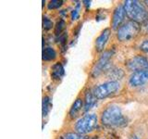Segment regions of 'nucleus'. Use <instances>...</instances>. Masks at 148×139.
<instances>
[{
    "instance_id": "nucleus-5",
    "label": "nucleus",
    "mask_w": 148,
    "mask_h": 139,
    "mask_svg": "<svg viewBox=\"0 0 148 139\" xmlns=\"http://www.w3.org/2000/svg\"><path fill=\"white\" fill-rule=\"evenodd\" d=\"M114 55L113 50H106L101 54L98 60L95 63L91 71V76L92 78H97L100 74L105 72H108L111 69L110 60Z\"/></svg>"
},
{
    "instance_id": "nucleus-10",
    "label": "nucleus",
    "mask_w": 148,
    "mask_h": 139,
    "mask_svg": "<svg viewBox=\"0 0 148 139\" xmlns=\"http://www.w3.org/2000/svg\"><path fill=\"white\" fill-rule=\"evenodd\" d=\"M110 35H111L110 28H106V29H104L101 32V34L95 39V47L96 52H98V53L104 52V49L110 38Z\"/></svg>"
},
{
    "instance_id": "nucleus-13",
    "label": "nucleus",
    "mask_w": 148,
    "mask_h": 139,
    "mask_svg": "<svg viewBox=\"0 0 148 139\" xmlns=\"http://www.w3.org/2000/svg\"><path fill=\"white\" fill-rule=\"evenodd\" d=\"M64 74H65V69L60 62L55 63L52 66V68H51V78L55 81H60L63 78Z\"/></svg>"
},
{
    "instance_id": "nucleus-6",
    "label": "nucleus",
    "mask_w": 148,
    "mask_h": 139,
    "mask_svg": "<svg viewBox=\"0 0 148 139\" xmlns=\"http://www.w3.org/2000/svg\"><path fill=\"white\" fill-rule=\"evenodd\" d=\"M120 89V83L119 82H112L108 81L104 83L97 85L94 89V95L98 100L105 99L106 97H109L111 96H114L115 94L119 91Z\"/></svg>"
},
{
    "instance_id": "nucleus-19",
    "label": "nucleus",
    "mask_w": 148,
    "mask_h": 139,
    "mask_svg": "<svg viewBox=\"0 0 148 139\" xmlns=\"http://www.w3.org/2000/svg\"><path fill=\"white\" fill-rule=\"evenodd\" d=\"M64 1L62 0H53V1H50L47 4V8L48 9H58L59 8H61L63 6Z\"/></svg>"
},
{
    "instance_id": "nucleus-20",
    "label": "nucleus",
    "mask_w": 148,
    "mask_h": 139,
    "mask_svg": "<svg viewBox=\"0 0 148 139\" xmlns=\"http://www.w3.org/2000/svg\"><path fill=\"white\" fill-rule=\"evenodd\" d=\"M53 21L50 20L49 18L44 16L43 17V28L45 31H49L53 28Z\"/></svg>"
},
{
    "instance_id": "nucleus-21",
    "label": "nucleus",
    "mask_w": 148,
    "mask_h": 139,
    "mask_svg": "<svg viewBox=\"0 0 148 139\" xmlns=\"http://www.w3.org/2000/svg\"><path fill=\"white\" fill-rule=\"evenodd\" d=\"M80 8H81V4L78 2L76 4L75 8H74V9L71 13V17L72 21H75V20H77V19H79V17H80Z\"/></svg>"
},
{
    "instance_id": "nucleus-1",
    "label": "nucleus",
    "mask_w": 148,
    "mask_h": 139,
    "mask_svg": "<svg viewBox=\"0 0 148 139\" xmlns=\"http://www.w3.org/2000/svg\"><path fill=\"white\" fill-rule=\"evenodd\" d=\"M123 6L130 21L139 24H145L148 21V9L142 2L137 0H126L123 2Z\"/></svg>"
},
{
    "instance_id": "nucleus-11",
    "label": "nucleus",
    "mask_w": 148,
    "mask_h": 139,
    "mask_svg": "<svg viewBox=\"0 0 148 139\" xmlns=\"http://www.w3.org/2000/svg\"><path fill=\"white\" fill-rule=\"evenodd\" d=\"M96 101L97 98L95 96L94 92L91 90H86L84 94V99H83V102H84L83 110H84V112H88L91 109L94 108V106L96 104Z\"/></svg>"
},
{
    "instance_id": "nucleus-4",
    "label": "nucleus",
    "mask_w": 148,
    "mask_h": 139,
    "mask_svg": "<svg viewBox=\"0 0 148 139\" xmlns=\"http://www.w3.org/2000/svg\"><path fill=\"white\" fill-rule=\"evenodd\" d=\"M98 124V117L95 113H88L83 115L74 125V130L78 133L86 136L87 133H92L97 127Z\"/></svg>"
},
{
    "instance_id": "nucleus-3",
    "label": "nucleus",
    "mask_w": 148,
    "mask_h": 139,
    "mask_svg": "<svg viewBox=\"0 0 148 139\" xmlns=\"http://www.w3.org/2000/svg\"><path fill=\"white\" fill-rule=\"evenodd\" d=\"M141 32V25L139 23L128 21L124 22L123 24L120 26L117 30L116 32V37L119 42H129L134 39L135 37L140 34Z\"/></svg>"
},
{
    "instance_id": "nucleus-25",
    "label": "nucleus",
    "mask_w": 148,
    "mask_h": 139,
    "mask_svg": "<svg viewBox=\"0 0 148 139\" xmlns=\"http://www.w3.org/2000/svg\"><path fill=\"white\" fill-rule=\"evenodd\" d=\"M143 3L145 4V6H146V8H148V0H145V1H143Z\"/></svg>"
},
{
    "instance_id": "nucleus-12",
    "label": "nucleus",
    "mask_w": 148,
    "mask_h": 139,
    "mask_svg": "<svg viewBox=\"0 0 148 139\" xmlns=\"http://www.w3.org/2000/svg\"><path fill=\"white\" fill-rule=\"evenodd\" d=\"M83 105H84V102H83V99L81 98V97H78L76 98V100L73 102V104L71 105V109H69V115L71 119H75L78 117L79 113L81 112V110L83 108Z\"/></svg>"
},
{
    "instance_id": "nucleus-18",
    "label": "nucleus",
    "mask_w": 148,
    "mask_h": 139,
    "mask_svg": "<svg viewBox=\"0 0 148 139\" xmlns=\"http://www.w3.org/2000/svg\"><path fill=\"white\" fill-rule=\"evenodd\" d=\"M65 25H66V22H65L64 20H59L57 24L55 26V34L57 36H59L62 34V32L65 28Z\"/></svg>"
},
{
    "instance_id": "nucleus-24",
    "label": "nucleus",
    "mask_w": 148,
    "mask_h": 139,
    "mask_svg": "<svg viewBox=\"0 0 148 139\" xmlns=\"http://www.w3.org/2000/svg\"><path fill=\"white\" fill-rule=\"evenodd\" d=\"M82 3H84V6L86 7V8H90L91 6V1H82Z\"/></svg>"
},
{
    "instance_id": "nucleus-22",
    "label": "nucleus",
    "mask_w": 148,
    "mask_h": 139,
    "mask_svg": "<svg viewBox=\"0 0 148 139\" xmlns=\"http://www.w3.org/2000/svg\"><path fill=\"white\" fill-rule=\"evenodd\" d=\"M139 48H140V50L143 51V52L148 53V39L143 41L140 45V46H139Z\"/></svg>"
},
{
    "instance_id": "nucleus-23",
    "label": "nucleus",
    "mask_w": 148,
    "mask_h": 139,
    "mask_svg": "<svg viewBox=\"0 0 148 139\" xmlns=\"http://www.w3.org/2000/svg\"><path fill=\"white\" fill-rule=\"evenodd\" d=\"M143 31H145L146 34H148V21L143 24Z\"/></svg>"
},
{
    "instance_id": "nucleus-26",
    "label": "nucleus",
    "mask_w": 148,
    "mask_h": 139,
    "mask_svg": "<svg viewBox=\"0 0 148 139\" xmlns=\"http://www.w3.org/2000/svg\"><path fill=\"white\" fill-rule=\"evenodd\" d=\"M131 139H140V138H138L137 136H134V137L132 136V137H131Z\"/></svg>"
},
{
    "instance_id": "nucleus-7",
    "label": "nucleus",
    "mask_w": 148,
    "mask_h": 139,
    "mask_svg": "<svg viewBox=\"0 0 148 139\" xmlns=\"http://www.w3.org/2000/svg\"><path fill=\"white\" fill-rule=\"evenodd\" d=\"M126 68L128 71L132 72V73L143 71V70H148V58L141 55L134 56L132 58L127 60Z\"/></svg>"
},
{
    "instance_id": "nucleus-17",
    "label": "nucleus",
    "mask_w": 148,
    "mask_h": 139,
    "mask_svg": "<svg viewBox=\"0 0 148 139\" xmlns=\"http://www.w3.org/2000/svg\"><path fill=\"white\" fill-rule=\"evenodd\" d=\"M62 137H63V139H88L87 136H83V134L78 133L76 132L66 133Z\"/></svg>"
},
{
    "instance_id": "nucleus-9",
    "label": "nucleus",
    "mask_w": 148,
    "mask_h": 139,
    "mask_svg": "<svg viewBox=\"0 0 148 139\" xmlns=\"http://www.w3.org/2000/svg\"><path fill=\"white\" fill-rule=\"evenodd\" d=\"M148 82V70L132 72L129 78V85L131 87H139Z\"/></svg>"
},
{
    "instance_id": "nucleus-8",
    "label": "nucleus",
    "mask_w": 148,
    "mask_h": 139,
    "mask_svg": "<svg viewBox=\"0 0 148 139\" xmlns=\"http://www.w3.org/2000/svg\"><path fill=\"white\" fill-rule=\"evenodd\" d=\"M126 16H127L126 11H125L123 4L119 5V6L116 7V8L113 11L112 20H111V29L117 31L124 23Z\"/></svg>"
},
{
    "instance_id": "nucleus-16",
    "label": "nucleus",
    "mask_w": 148,
    "mask_h": 139,
    "mask_svg": "<svg viewBox=\"0 0 148 139\" xmlns=\"http://www.w3.org/2000/svg\"><path fill=\"white\" fill-rule=\"evenodd\" d=\"M52 108V104H51L50 97L45 96L43 97V103H42V114H43V118H45L48 115L49 111Z\"/></svg>"
},
{
    "instance_id": "nucleus-2",
    "label": "nucleus",
    "mask_w": 148,
    "mask_h": 139,
    "mask_svg": "<svg viewBox=\"0 0 148 139\" xmlns=\"http://www.w3.org/2000/svg\"><path fill=\"white\" fill-rule=\"evenodd\" d=\"M101 123L105 126H123L127 124L123 117L121 109L117 105H110L102 111L100 117Z\"/></svg>"
},
{
    "instance_id": "nucleus-15",
    "label": "nucleus",
    "mask_w": 148,
    "mask_h": 139,
    "mask_svg": "<svg viewBox=\"0 0 148 139\" xmlns=\"http://www.w3.org/2000/svg\"><path fill=\"white\" fill-rule=\"evenodd\" d=\"M42 58L44 61H52L57 58V52L56 50L51 47V46H47L43 49V54H42Z\"/></svg>"
},
{
    "instance_id": "nucleus-14",
    "label": "nucleus",
    "mask_w": 148,
    "mask_h": 139,
    "mask_svg": "<svg viewBox=\"0 0 148 139\" xmlns=\"http://www.w3.org/2000/svg\"><path fill=\"white\" fill-rule=\"evenodd\" d=\"M124 72L121 69L118 68H111L108 72H106V77L109 79V81L119 82V80L122 79L124 76Z\"/></svg>"
}]
</instances>
